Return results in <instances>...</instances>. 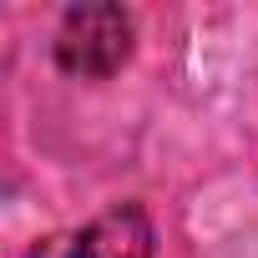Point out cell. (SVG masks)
Segmentation results:
<instances>
[{
	"mask_svg": "<svg viewBox=\"0 0 258 258\" xmlns=\"http://www.w3.org/2000/svg\"><path fill=\"white\" fill-rule=\"evenodd\" d=\"M132 56V16L121 6L91 0V6H71L56 31V66L76 81H106L126 66Z\"/></svg>",
	"mask_w": 258,
	"mask_h": 258,
	"instance_id": "1",
	"label": "cell"
},
{
	"mask_svg": "<svg viewBox=\"0 0 258 258\" xmlns=\"http://www.w3.org/2000/svg\"><path fill=\"white\" fill-rule=\"evenodd\" d=\"M31 258H152V218L137 203H116L81 228L41 238Z\"/></svg>",
	"mask_w": 258,
	"mask_h": 258,
	"instance_id": "2",
	"label": "cell"
}]
</instances>
